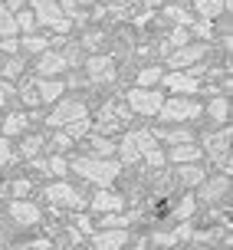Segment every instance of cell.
Returning a JSON list of instances; mask_svg holds the SVG:
<instances>
[{"mask_svg": "<svg viewBox=\"0 0 233 250\" xmlns=\"http://www.w3.org/2000/svg\"><path fill=\"white\" fill-rule=\"evenodd\" d=\"M73 171L82 175L86 181H92V185L105 188L122 175V165L115 162V158H92V155H86V158H73Z\"/></svg>", "mask_w": 233, "mask_h": 250, "instance_id": "1", "label": "cell"}, {"mask_svg": "<svg viewBox=\"0 0 233 250\" xmlns=\"http://www.w3.org/2000/svg\"><path fill=\"white\" fill-rule=\"evenodd\" d=\"M151 148H158L155 132H151V128H135V132H125L122 135V142L115 145V155H122L118 165H135V162H141Z\"/></svg>", "mask_w": 233, "mask_h": 250, "instance_id": "2", "label": "cell"}, {"mask_svg": "<svg viewBox=\"0 0 233 250\" xmlns=\"http://www.w3.org/2000/svg\"><path fill=\"white\" fill-rule=\"evenodd\" d=\"M200 145L207 148L214 165L220 168V175H230V125L220 128V132H207V135L200 138Z\"/></svg>", "mask_w": 233, "mask_h": 250, "instance_id": "3", "label": "cell"}, {"mask_svg": "<svg viewBox=\"0 0 233 250\" xmlns=\"http://www.w3.org/2000/svg\"><path fill=\"white\" fill-rule=\"evenodd\" d=\"M200 112H204V105L194 102L191 96H171V99L161 102V109H158V115L164 122H187V119H197Z\"/></svg>", "mask_w": 233, "mask_h": 250, "instance_id": "4", "label": "cell"}, {"mask_svg": "<svg viewBox=\"0 0 233 250\" xmlns=\"http://www.w3.org/2000/svg\"><path fill=\"white\" fill-rule=\"evenodd\" d=\"M30 3H33V10H30V13H33V20H37V23L53 26L56 33H69L73 20L59 10V3H56V0H30Z\"/></svg>", "mask_w": 233, "mask_h": 250, "instance_id": "5", "label": "cell"}, {"mask_svg": "<svg viewBox=\"0 0 233 250\" xmlns=\"http://www.w3.org/2000/svg\"><path fill=\"white\" fill-rule=\"evenodd\" d=\"M125 102H128V112H135V115H158L164 96H161L158 89H138L135 86L125 96Z\"/></svg>", "mask_w": 233, "mask_h": 250, "instance_id": "6", "label": "cell"}, {"mask_svg": "<svg viewBox=\"0 0 233 250\" xmlns=\"http://www.w3.org/2000/svg\"><path fill=\"white\" fill-rule=\"evenodd\" d=\"M79 119H89V109L82 99H62L53 112H49L46 122L53 125V128H66L69 122H79Z\"/></svg>", "mask_w": 233, "mask_h": 250, "instance_id": "7", "label": "cell"}, {"mask_svg": "<svg viewBox=\"0 0 233 250\" xmlns=\"http://www.w3.org/2000/svg\"><path fill=\"white\" fill-rule=\"evenodd\" d=\"M125 122H128V109L118 105V102H109V105H102V112H98V119H96V132L112 135V132H122Z\"/></svg>", "mask_w": 233, "mask_h": 250, "instance_id": "8", "label": "cell"}, {"mask_svg": "<svg viewBox=\"0 0 233 250\" xmlns=\"http://www.w3.org/2000/svg\"><path fill=\"white\" fill-rule=\"evenodd\" d=\"M43 198H46V201H53V204H66V208H73L76 214H79V208L86 204V201H82V194H79L76 188H69L66 181L46 185V188H43Z\"/></svg>", "mask_w": 233, "mask_h": 250, "instance_id": "9", "label": "cell"}, {"mask_svg": "<svg viewBox=\"0 0 233 250\" xmlns=\"http://www.w3.org/2000/svg\"><path fill=\"white\" fill-rule=\"evenodd\" d=\"M161 83H168V89L174 96H194L200 89V79L194 73H181V69H171L168 76H161Z\"/></svg>", "mask_w": 233, "mask_h": 250, "instance_id": "10", "label": "cell"}, {"mask_svg": "<svg viewBox=\"0 0 233 250\" xmlns=\"http://www.w3.org/2000/svg\"><path fill=\"white\" fill-rule=\"evenodd\" d=\"M204 53H207V46H200V43H187V46H181V50L168 53V62H171V69H181V73H184L187 66H194V62L204 60Z\"/></svg>", "mask_w": 233, "mask_h": 250, "instance_id": "11", "label": "cell"}, {"mask_svg": "<svg viewBox=\"0 0 233 250\" xmlns=\"http://www.w3.org/2000/svg\"><path fill=\"white\" fill-rule=\"evenodd\" d=\"M69 69V60L62 56V50H46V53H39V60H37V73L39 79H49V76H59Z\"/></svg>", "mask_w": 233, "mask_h": 250, "instance_id": "12", "label": "cell"}, {"mask_svg": "<svg viewBox=\"0 0 233 250\" xmlns=\"http://www.w3.org/2000/svg\"><path fill=\"white\" fill-rule=\"evenodd\" d=\"M86 69H89V79H92V83H112V79H115V60L105 56V53L89 56Z\"/></svg>", "mask_w": 233, "mask_h": 250, "instance_id": "13", "label": "cell"}, {"mask_svg": "<svg viewBox=\"0 0 233 250\" xmlns=\"http://www.w3.org/2000/svg\"><path fill=\"white\" fill-rule=\"evenodd\" d=\"M220 198H230V175H217L200 185V201L204 204H217Z\"/></svg>", "mask_w": 233, "mask_h": 250, "instance_id": "14", "label": "cell"}, {"mask_svg": "<svg viewBox=\"0 0 233 250\" xmlns=\"http://www.w3.org/2000/svg\"><path fill=\"white\" fill-rule=\"evenodd\" d=\"M128 230H122V227H112V230H96L92 234V244H96V250H122L125 244H128Z\"/></svg>", "mask_w": 233, "mask_h": 250, "instance_id": "15", "label": "cell"}, {"mask_svg": "<svg viewBox=\"0 0 233 250\" xmlns=\"http://www.w3.org/2000/svg\"><path fill=\"white\" fill-rule=\"evenodd\" d=\"M10 217L17 221V224H37L39 217H43V211H39L33 201H26V198H20V201H10Z\"/></svg>", "mask_w": 233, "mask_h": 250, "instance_id": "16", "label": "cell"}, {"mask_svg": "<svg viewBox=\"0 0 233 250\" xmlns=\"http://www.w3.org/2000/svg\"><path fill=\"white\" fill-rule=\"evenodd\" d=\"M89 204H92V211H102V214H118V211H125V198H122V194H112V191H105V188H102V191H96Z\"/></svg>", "mask_w": 233, "mask_h": 250, "instance_id": "17", "label": "cell"}, {"mask_svg": "<svg viewBox=\"0 0 233 250\" xmlns=\"http://www.w3.org/2000/svg\"><path fill=\"white\" fill-rule=\"evenodd\" d=\"M164 158L171 165H197L204 158V151H200V145H194V142H184V145H174Z\"/></svg>", "mask_w": 233, "mask_h": 250, "instance_id": "18", "label": "cell"}, {"mask_svg": "<svg viewBox=\"0 0 233 250\" xmlns=\"http://www.w3.org/2000/svg\"><path fill=\"white\" fill-rule=\"evenodd\" d=\"M62 92H66V83H62V79H37V99L43 102V105L59 102Z\"/></svg>", "mask_w": 233, "mask_h": 250, "instance_id": "19", "label": "cell"}, {"mask_svg": "<svg viewBox=\"0 0 233 250\" xmlns=\"http://www.w3.org/2000/svg\"><path fill=\"white\" fill-rule=\"evenodd\" d=\"M174 181H181V185H204L207 181V171H204V165H177L174 168Z\"/></svg>", "mask_w": 233, "mask_h": 250, "instance_id": "20", "label": "cell"}, {"mask_svg": "<svg viewBox=\"0 0 233 250\" xmlns=\"http://www.w3.org/2000/svg\"><path fill=\"white\" fill-rule=\"evenodd\" d=\"M194 10L200 20H214L230 10V0H194Z\"/></svg>", "mask_w": 233, "mask_h": 250, "instance_id": "21", "label": "cell"}, {"mask_svg": "<svg viewBox=\"0 0 233 250\" xmlns=\"http://www.w3.org/2000/svg\"><path fill=\"white\" fill-rule=\"evenodd\" d=\"M155 142H168V145H184V142H194V132L187 128H155Z\"/></svg>", "mask_w": 233, "mask_h": 250, "instance_id": "22", "label": "cell"}, {"mask_svg": "<svg viewBox=\"0 0 233 250\" xmlns=\"http://www.w3.org/2000/svg\"><path fill=\"white\" fill-rule=\"evenodd\" d=\"M207 115L217 125H230V99L227 96H217V99L207 102Z\"/></svg>", "mask_w": 233, "mask_h": 250, "instance_id": "23", "label": "cell"}, {"mask_svg": "<svg viewBox=\"0 0 233 250\" xmlns=\"http://www.w3.org/2000/svg\"><path fill=\"white\" fill-rule=\"evenodd\" d=\"M89 148H92V158H112L115 155V142L105 135H92L89 138Z\"/></svg>", "mask_w": 233, "mask_h": 250, "instance_id": "24", "label": "cell"}, {"mask_svg": "<svg viewBox=\"0 0 233 250\" xmlns=\"http://www.w3.org/2000/svg\"><path fill=\"white\" fill-rule=\"evenodd\" d=\"M26 125H30V115L23 112H10L7 119H3V138H10V135H20Z\"/></svg>", "mask_w": 233, "mask_h": 250, "instance_id": "25", "label": "cell"}, {"mask_svg": "<svg viewBox=\"0 0 233 250\" xmlns=\"http://www.w3.org/2000/svg\"><path fill=\"white\" fill-rule=\"evenodd\" d=\"M194 211H197V198L194 194H184V198L177 201V208H174V217H177L181 224H187V221L194 217Z\"/></svg>", "mask_w": 233, "mask_h": 250, "instance_id": "26", "label": "cell"}, {"mask_svg": "<svg viewBox=\"0 0 233 250\" xmlns=\"http://www.w3.org/2000/svg\"><path fill=\"white\" fill-rule=\"evenodd\" d=\"M17 37V23H13V10H7V3H0V40Z\"/></svg>", "mask_w": 233, "mask_h": 250, "instance_id": "27", "label": "cell"}, {"mask_svg": "<svg viewBox=\"0 0 233 250\" xmlns=\"http://www.w3.org/2000/svg\"><path fill=\"white\" fill-rule=\"evenodd\" d=\"M161 69L158 66H148V69H141V73H138V89H155L161 83Z\"/></svg>", "mask_w": 233, "mask_h": 250, "instance_id": "28", "label": "cell"}, {"mask_svg": "<svg viewBox=\"0 0 233 250\" xmlns=\"http://www.w3.org/2000/svg\"><path fill=\"white\" fill-rule=\"evenodd\" d=\"M20 46H23L26 53H46V50H49V37H37V33H26Z\"/></svg>", "mask_w": 233, "mask_h": 250, "instance_id": "29", "label": "cell"}, {"mask_svg": "<svg viewBox=\"0 0 233 250\" xmlns=\"http://www.w3.org/2000/svg\"><path fill=\"white\" fill-rule=\"evenodd\" d=\"M39 151H43V135H30V138L20 142V155H23V158H33Z\"/></svg>", "mask_w": 233, "mask_h": 250, "instance_id": "30", "label": "cell"}, {"mask_svg": "<svg viewBox=\"0 0 233 250\" xmlns=\"http://www.w3.org/2000/svg\"><path fill=\"white\" fill-rule=\"evenodd\" d=\"M69 171V162L62 158V155H53V158H46V175H56V178H62Z\"/></svg>", "mask_w": 233, "mask_h": 250, "instance_id": "31", "label": "cell"}, {"mask_svg": "<svg viewBox=\"0 0 233 250\" xmlns=\"http://www.w3.org/2000/svg\"><path fill=\"white\" fill-rule=\"evenodd\" d=\"M181 46H187V30H184V26H174L164 50H181Z\"/></svg>", "mask_w": 233, "mask_h": 250, "instance_id": "32", "label": "cell"}, {"mask_svg": "<svg viewBox=\"0 0 233 250\" xmlns=\"http://www.w3.org/2000/svg\"><path fill=\"white\" fill-rule=\"evenodd\" d=\"M10 191H13V201H20L33 191V181L30 178H17V181H10Z\"/></svg>", "mask_w": 233, "mask_h": 250, "instance_id": "33", "label": "cell"}, {"mask_svg": "<svg viewBox=\"0 0 233 250\" xmlns=\"http://www.w3.org/2000/svg\"><path fill=\"white\" fill-rule=\"evenodd\" d=\"M89 128H92V122H89V119H79V122H69V125H66V135H69V138L76 142V138H82V135H86Z\"/></svg>", "mask_w": 233, "mask_h": 250, "instance_id": "34", "label": "cell"}, {"mask_svg": "<svg viewBox=\"0 0 233 250\" xmlns=\"http://www.w3.org/2000/svg\"><path fill=\"white\" fill-rule=\"evenodd\" d=\"M13 23H17V30L30 33V30L37 26V20H33V13H30V10H20V13H13Z\"/></svg>", "mask_w": 233, "mask_h": 250, "instance_id": "35", "label": "cell"}, {"mask_svg": "<svg viewBox=\"0 0 233 250\" xmlns=\"http://www.w3.org/2000/svg\"><path fill=\"white\" fill-rule=\"evenodd\" d=\"M191 30H194L197 37H204V40L214 37V26H210V20H200V17H197V20H191Z\"/></svg>", "mask_w": 233, "mask_h": 250, "instance_id": "36", "label": "cell"}, {"mask_svg": "<svg viewBox=\"0 0 233 250\" xmlns=\"http://www.w3.org/2000/svg\"><path fill=\"white\" fill-rule=\"evenodd\" d=\"M141 162H145L148 168H164V162H168V158H164V151H161V148H151Z\"/></svg>", "mask_w": 233, "mask_h": 250, "instance_id": "37", "label": "cell"}, {"mask_svg": "<svg viewBox=\"0 0 233 250\" xmlns=\"http://www.w3.org/2000/svg\"><path fill=\"white\" fill-rule=\"evenodd\" d=\"M20 96H23L26 105H39V99H37V83H23V86H20Z\"/></svg>", "mask_w": 233, "mask_h": 250, "instance_id": "38", "label": "cell"}, {"mask_svg": "<svg viewBox=\"0 0 233 250\" xmlns=\"http://www.w3.org/2000/svg\"><path fill=\"white\" fill-rule=\"evenodd\" d=\"M164 13L171 17L174 23H187V26H191V17H187V10H184V7H177V3H174V7H168Z\"/></svg>", "mask_w": 233, "mask_h": 250, "instance_id": "39", "label": "cell"}, {"mask_svg": "<svg viewBox=\"0 0 233 250\" xmlns=\"http://www.w3.org/2000/svg\"><path fill=\"white\" fill-rule=\"evenodd\" d=\"M20 73H23V60H20V56H13V60L3 66V76H7V79H13V76H20Z\"/></svg>", "mask_w": 233, "mask_h": 250, "instance_id": "40", "label": "cell"}, {"mask_svg": "<svg viewBox=\"0 0 233 250\" xmlns=\"http://www.w3.org/2000/svg\"><path fill=\"white\" fill-rule=\"evenodd\" d=\"M76 227H79V230H82V234H89V237H92V234H96V227H92V221H89L86 214H76Z\"/></svg>", "mask_w": 233, "mask_h": 250, "instance_id": "41", "label": "cell"}, {"mask_svg": "<svg viewBox=\"0 0 233 250\" xmlns=\"http://www.w3.org/2000/svg\"><path fill=\"white\" fill-rule=\"evenodd\" d=\"M13 162V148H10V138H0V165Z\"/></svg>", "mask_w": 233, "mask_h": 250, "instance_id": "42", "label": "cell"}, {"mask_svg": "<svg viewBox=\"0 0 233 250\" xmlns=\"http://www.w3.org/2000/svg\"><path fill=\"white\" fill-rule=\"evenodd\" d=\"M13 96H17V89H13L10 83H0V105H7Z\"/></svg>", "mask_w": 233, "mask_h": 250, "instance_id": "43", "label": "cell"}, {"mask_svg": "<svg viewBox=\"0 0 233 250\" xmlns=\"http://www.w3.org/2000/svg\"><path fill=\"white\" fill-rule=\"evenodd\" d=\"M0 50L10 53V56H17V53H20V43H17L13 37H7V40H0Z\"/></svg>", "mask_w": 233, "mask_h": 250, "instance_id": "44", "label": "cell"}, {"mask_svg": "<svg viewBox=\"0 0 233 250\" xmlns=\"http://www.w3.org/2000/svg\"><path fill=\"white\" fill-rule=\"evenodd\" d=\"M53 145H56V148H69V145H73V138L66 135V132H56V135H53Z\"/></svg>", "mask_w": 233, "mask_h": 250, "instance_id": "45", "label": "cell"}, {"mask_svg": "<svg viewBox=\"0 0 233 250\" xmlns=\"http://www.w3.org/2000/svg\"><path fill=\"white\" fill-rule=\"evenodd\" d=\"M98 43H102V33H89V37H86V46H89V50H96Z\"/></svg>", "mask_w": 233, "mask_h": 250, "instance_id": "46", "label": "cell"}, {"mask_svg": "<svg viewBox=\"0 0 233 250\" xmlns=\"http://www.w3.org/2000/svg\"><path fill=\"white\" fill-rule=\"evenodd\" d=\"M0 3H7V10H17V7H23L26 0H0Z\"/></svg>", "mask_w": 233, "mask_h": 250, "instance_id": "47", "label": "cell"}, {"mask_svg": "<svg viewBox=\"0 0 233 250\" xmlns=\"http://www.w3.org/2000/svg\"><path fill=\"white\" fill-rule=\"evenodd\" d=\"M141 3H148V7H151V3H161V0H141Z\"/></svg>", "mask_w": 233, "mask_h": 250, "instance_id": "48", "label": "cell"}, {"mask_svg": "<svg viewBox=\"0 0 233 250\" xmlns=\"http://www.w3.org/2000/svg\"><path fill=\"white\" fill-rule=\"evenodd\" d=\"M135 250H148V247H145V244H138V247H135Z\"/></svg>", "mask_w": 233, "mask_h": 250, "instance_id": "49", "label": "cell"}, {"mask_svg": "<svg viewBox=\"0 0 233 250\" xmlns=\"http://www.w3.org/2000/svg\"><path fill=\"white\" fill-rule=\"evenodd\" d=\"M0 250H3V234H0Z\"/></svg>", "mask_w": 233, "mask_h": 250, "instance_id": "50", "label": "cell"}, {"mask_svg": "<svg viewBox=\"0 0 233 250\" xmlns=\"http://www.w3.org/2000/svg\"><path fill=\"white\" fill-rule=\"evenodd\" d=\"M194 250H207V247H194Z\"/></svg>", "mask_w": 233, "mask_h": 250, "instance_id": "51", "label": "cell"}]
</instances>
